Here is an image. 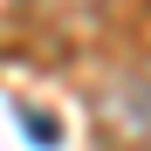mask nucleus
Wrapping results in <instances>:
<instances>
[{
  "instance_id": "f257e3e1",
  "label": "nucleus",
  "mask_w": 151,
  "mask_h": 151,
  "mask_svg": "<svg viewBox=\"0 0 151 151\" xmlns=\"http://www.w3.org/2000/svg\"><path fill=\"white\" fill-rule=\"evenodd\" d=\"M89 124L110 151H151V76L124 69L89 89Z\"/></svg>"
},
{
  "instance_id": "f03ea898",
  "label": "nucleus",
  "mask_w": 151,
  "mask_h": 151,
  "mask_svg": "<svg viewBox=\"0 0 151 151\" xmlns=\"http://www.w3.org/2000/svg\"><path fill=\"white\" fill-rule=\"evenodd\" d=\"M21 124H28V137H35L41 151H48V144L62 137V131H55V117H48V110H28V117H21Z\"/></svg>"
}]
</instances>
